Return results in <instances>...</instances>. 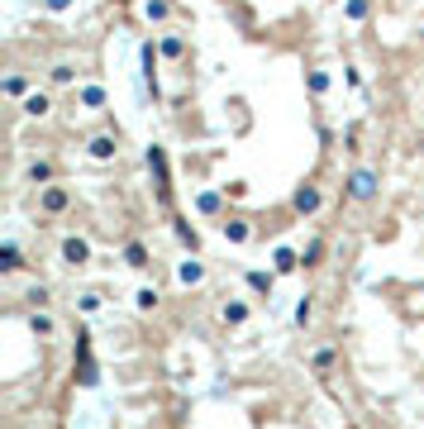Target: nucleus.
I'll use <instances>...</instances> for the list:
<instances>
[{
    "instance_id": "f257e3e1",
    "label": "nucleus",
    "mask_w": 424,
    "mask_h": 429,
    "mask_svg": "<svg viewBox=\"0 0 424 429\" xmlns=\"http://www.w3.org/2000/svg\"><path fill=\"white\" fill-rule=\"evenodd\" d=\"M148 172H153V186H157V206L172 210V167H167V148H148Z\"/></svg>"
},
{
    "instance_id": "f03ea898",
    "label": "nucleus",
    "mask_w": 424,
    "mask_h": 429,
    "mask_svg": "<svg viewBox=\"0 0 424 429\" xmlns=\"http://www.w3.org/2000/svg\"><path fill=\"white\" fill-rule=\"evenodd\" d=\"M344 196L348 201H362V206L377 201V172H372V167H353L348 181H344Z\"/></svg>"
},
{
    "instance_id": "7ed1b4c3",
    "label": "nucleus",
    "mask_w": 424,
    "mask_h": 429,
    "mask_svg": "<svg viewBox=\"0 0 424 429\" xmlns=\"http://www.w3.org/2000/svg\"><path fill=\"white\" fill-rule=\"evenodd\" d=\"M86 153H91L95 162H115V158H120V129H110V134H95V139L86 143Z\"/></svg>"
},
{
    "instance_id": "20e7f679",
    "label": "nucleus",
    "mask_w": 424,
    "mask_h": 429,
    "mask_svg": "<svg viewBox=\"0 0 424 429\" xmlns=\"http://www.w3.org/2000/svg\"><path fill=\"white\" fill-rule=\"evenodd\" d=\"M67 206H72V191H67V186H58V181L38 191V210H43V215H63Z\"/></svg>"
},
{
    "instance_id": "39448f33",
    "label": "nucleus",
    "mask_w": 424,
    "mask_h": 429,
    "mask_svg": "<svg viewBox=\"0 0 424 429\" xmlns=\"http://www.w3.org/2000/svg\"><path fill=\"white\" fill-rule=\"evenodd\" d=\"M63 263L67 268H91V243L77 238V234H67L63 238Z\"/></svg>"
},
{
    "instance_id": "423d86ee",
    "label": "nucleus",
    "mask_w": 424,
    "mask_h": 429,
    "mask_svg": "<svg viewBox=\"0 0 424 429\" xmlns=\"http://www.w3.org/2000/svg\"><path fill=\"white\" fill-rule=\"evenodd\" d=\"M319 206H324V196H319V186H314V181L296 186V196H291V210H296V215H314Z\"/></svg>"
},
{
    "instance_id": "0eeeda50",
    "label": "nucleus",
    "mask_w": 424,
    "mask_h": 429,
    "mask_svg": "<svg viewBox=\"0 0 424 429\" xmlns=\"http://www.w3.org/2000/svg\"><path fill=\"white\" fill-rule=\"evenodd\" d=\"M120 258H124V268H134V272H148V268H153V253H148V243H143V238H129Z\"/></svg>"
},
{
    "instance_id": "6e6552de",
    "label": "nucleus",
    "mask_w": 424,
    "mask_h": 429,
    "mask_svg": "<svg viewBox=\"0 0 424 429\" xmlns=\"http://www.w3.org/2000/svg\"><path fill=\"white\" fill-rule=\"evenodd\" d=\"M139 67H143V86L157 95V43H153V38L139 48Z\"/></svg>"
},
{
    "instance_id": "1a4fd4ad",
    "label": "nucleus",
    "mask_w": 424,
    "mask_h": 429,
    "mask_svg": "<svg viewBox=\"0 0 424 429\" xmlns=\"http://www.w3.org/2000/svg\"><path fill=\"white\" fill-rule=\"evenodd\" d=\"M172 234L181 248H191V253H201V234H196V224L186 220V215H172Z\"/></svg>"
},
{
    "instance_id": "9d476101",
    "label": "nucleus",
    "mask_w": 424,
    "mask_h": 429,
    "mask_svg": "<svg viewBox=\"0 0 424 429\" xmlns=\"http://www.w3.org/2000/svg\"><path fill=\"white\" fill-rule=\"evenodd\" d=\"M157 53H162V58H172V63H181V58H186V33L167 29L162 38H157Z\"/></svg>"
},
{
    "instance_id": "9b49d317",
    "label": "nucleus",
    "mask_w": 424,
    "mask_h": 429,
    "mask_svg": "<svg viewBox=\"0 0 424 429\" xmlns=\"http://www.w3.org/2000/svg\"><path fill=\"white\" fill-rule=\"evenodd\" d=\"M24 115H29V120H48V115H53V95L48 91H29L24 95Z\"/></svg>"
},
{
    "instance_id": "f8f14e48",
    "label": "nucleus",
    "mask_w": 424,
    "mask_h": 429,
    "mask_svg": "<svg viewBox=\"0 0 424 429\" xmlns=\"http://www.w3.org/2000/svg\"><path fill=\"white\" fill-rule=\"evenodd\" d=\"M77 105H81V110H105V86H95V81H91V86H81Z\"/></svg>"
},
{
    "instance_id": "ddd939ff",
    "label": "nucleus",
    "mask_w": 424,
    "mask_h": 429,
    "mask_svg": "<svg viewBox=\"0 0 424 429\" xmlns=\"http://www.w3.org/2000/svg\"><path fill=\"white\" fill-rule=\"evenodd\" d=\"M296 268H300L296 248H277V253H272V272H277V277H286V272H296Z\"/></svg>"
},
{
    "instance_id": "4468645a",
    "label": "nucleus",
    "mask_w": 424,
    "mask_h": 429,
    "mask_svg": "<svg viewBox=\"0 0 424 429\" xmlns=\"http://www.w3.org/2000/svg\"><path fill=\"white\" fill-rule=\"evenodd\" d=\"M48 81H53V86H72V81H77V63H53L48 67Z\"/></svg>"
},
{
    "instance_id": "2eb2a0df",
    "label": "nucleus",
    "mask_w": 424,
    "mask_h": 429,
    "mask_svg": "<svg viewBox=\"0 0 424 429\" xmlns=\"http://www.w3.org/2000/svg\"><path fill=\"white\" fill-rule=\"evenodd\" d=\"M24 268V253H19V243H5L0 248V272H19Z\"/></svg>"
},
{
    "instance_id": "dca6fc26",
    "label": "nucleus",
    "mask_w": 424,
    "mask_h": 429,
    "mask_svg": "<svg viewBox=\"0 0 424 429\" xmlns=\"http://www.w3.org/2000/svg\"><path fill=\"white\" fill-rule=\"evenodd\" d=\"M248 286L258 291V296H272V286H277V272H258V268H253V272H248Z\"/></svg>"
},
{
    "instance_id": "f3484780",
    "label": "nucleus",
    "mask_w": 424,
    "mask_h": 429,
    "mask_svg": "<svg viewBox=\"0 0 424 429\" xmlns=\"http://www.w3.org/2000/svg\"><path fill=\"white\" fill-rule=\"evenodd\" d=\"M5 95H10V100H24V95H29V77H24V72H10V77H5Z\"/></svg>"
},
{
    "instance_id": "a211bd4d",
    "label": "nucleus",
    "mask_w": 424,
    "mask_h": 429,
    "mask_svg": "<svg viewBox=\"0 0 424 429\" xmlns=\"http://www.w3.org/2000/svg\"><path fill=\"white\" fill-rule=\"evenodd\" d=\"M176 277H181V286H196V282H205V268L196 263V258H186V263L176 268Z\"/></svg>"
},
{
    "instance_id": "6ab92c4d",
    "label": "nucleus",
    "mask_w": 424,
    "mask_h": 429,
    "mask_svg": "<svg viewBox=\"0 0 424 429\" xmlns=\"http://www.w3.org/2000/svg\"><path fill=\"white\" fill-rule=\"evenodd\" d=\"M319 263H324V238H310L300 253V268H319Z\"/></svg>"
},
{
    "instance_id": "aec40b11",
    "label": "nucleus",
    "mask_w": 424,
    "mask_h": 429,
    "mask_svg": "<svg viewBox=\"0 0 424 429\" xmlns=\"http://www.w3.org/2000/svg\"><path fill=\"white\" fill-rule=\"evenodd\" d=\"M143 15L153 19V24H162V19L172 15V0H143Z\"/></svg>"
},
{
    "instance_id": "412c9836",
    "label": "nucleus",
    "mask_w": 424,
    "mask_h": 429,
    "mask_svg": "<svg viewBox=\"0 0 424 429\" xmlns=\"http://www.w3.org/2000/svg\"><path fill=\"white\" fill-rule=\"evenodd\" d=\"M157 301H162V296H157V286H139V296H134V305H139L143 315H148V310H157Z\"/></svg>"
},
{
    "instance_id": "4be33fe9",
    "label": "nucleus",
    "mask_w": 424,
    "mask_h": 429,
    "mask_svg": "<svg viewBox=\"0 0 424 429\" xmlns=\"http://www.w3.org/2000/svg\"><path fill=\"white\" fill-rule=\"evenodd\" d=\"M248 234H253L248 220H224V238H229V243H243Z\"/></svg>"
},
{
    "instance_id": "5701e85b",
    "label": "nucleus",
    "mask_w": 424,
    "mask_h": 429,
    "mask_svg": "<svg viewBox=\"0 0 424 429\" xmlns=\"http://www.w3.org/2000/svg\"><path fill=\"white\" fill-rule=\"evenodd\" d=\"M344 15L353 19V24H362V19L372 15V0H348V5H344Z\"/></svg>"
},
{
    "instance_id": "b1692460",
    "label": "nucleus",
    "mask_w": 424,
    "mask_h": 429,
    "mask_svg": "<svg viewBox=\"0 0 424 429\" xmlns=\"http://www.w3.org/2000/svg\"><path fill=\"white\" fill-rule=\"evenodd\" d=\"M305 86H310V95H324V91H329V72H319V67L305 72Z\"/></svg>"
},
{
    "instance_id": "393cba45",
    "label": "nucleus",
    "mask_w": 424,
    "mask_h": 429,
    "mask_svg": "<svg viewBox=\"0 0 424 429\" xmlns=\"http://www.w3.org/2000/svg\"><path fill=\"white\" fill-rule=\"evenodd\" d=\"M220 315H224V324H243V319H248V305H243V301H229Z\"/></svg>"
},
{
    "instance_id": "a878e982",
    "label": "nucleus",
    "mask_w": 424,
    "mask_h": 429,
    "mask_svg": "<svg viewBox=\"0 0 424 429\" xmlns=\"http://www.w3.org/2000/svg\"><path fill=\"white\" fill-rule=\"evenodd\" d=\"M220 201H224V191H205L196 206H201V215H220Z\"/></svg>"
},
{
    "instance_id": "bb28decb",
    "label": "nucleus",
    "mask_w": 424,
    "mask_h": 429,
    "mask_svg": "<svg viewBox=\"0 0 424 429\" xmlns=\"http://www.w3.org/2000/svg\"><path fill=\"white\" fill-rule=\"evenodd\" d=\"M29 176L38 181V191H43V186H53V162H33V167H29Z\"/></svg>"
},
{
    "instance_id": "cd10ccee",
    "label": "nucleus",
    "mask_w": 424,
    "mask_h": 429,
    "mask_svg": "<svg viewBox=\"0 0 424 429\" xmlns=\"http://www.w3.org/2000/svg\"><path fill=\"white\" fill-rule=\"evenodd\" d=\"M314 319V296H305V301L296 305V324H310Z\"/></svg>"
},
{
    "instance_id": "c85d7f7f",
    "label": "nucleus",
    "mask_w": 424,
    "mask_h": 429,
    "mask_svg": "<svg viewBox=\"0 0 424 429\" xmlns=\"http://www.w3.org/2000/svg\"><path fill=\"white\" fill-rule=\"evenodd\" d=\"M33 334L48 339V334H53V315H38V310H33Z\"/></svg>"
},
{
    "instance_id": "c756f323",
    "label": "nucleus",
    "mask_w": 424,
    "mask_h": 429,
    "mask_svg": "<svg viewBox=\"0 0 424 429\" xmlns=\"http://www.w3.org/2000/svg\"><path fill=\"white\" fill-rule=\"evenodd\" d=\"M220 191L229 201H243V196H248V181H229V186H220Z\"/></svg>"
},
{
    "instance_id": "7c9ffc66",
    "label": "nucleus",
    "mask_w": 424,
    "mask_h": 429,
    "mask_svg": "<svg viewBox=\"0 0 424 429\" xmlns=\"http://www.w3.org/2000/svg\"><path fill=\"white\" fill-rule=\"evenodd\" d=\"M334 358H339L334 349H319V353H314V367H319V372H329V367H334Z\"/></svg>"
},
{
    "instance_id": "2f4dec72",
    "label": "nucleus",
    "mask_w": 424,
    "mask_h": 429,
    "mask_svg": "<svg viewBox=\"0 0 424 429\" xmlns=\"http://www.w3.org/2000/svg\"><path fill=\"white\" fill-rule=\"evenodd\" d=\"M48 296H53V291H48L43 282H38V286H29V305H48Z\"/></svg>"
},
{
    "instance_id": "473e14b6",
    "label": "nucleus",
    "mask_w": 424,
    "mask_h": 429,
    "mask_svg": "<svg viewBox=\"0 0 424 429\" xmlns=\"http://www.w3.org/2000/svg\"><path fill=\"white\" fill-rule=\"evenodd\" d=\"M43 10H48V15H67V10H72V0H43Z\"/></svg>"
},
{
    "instance_id": "72a5a7b5",
    "label": "nucleus",
    "mask_w": 424,
    "mask_h": 429,
    "mask_svg": "<svg viewBox=\"0 0 424 429\" xmlns=\"http://www.w3.org/2000/svg\"><path fill=\"white\" fill-rule=\"evenodd\" d=\"M81 310H86V315H91V310H100V296H95V291H86V296H81Z\"/></svg>"
}]
</instances>
